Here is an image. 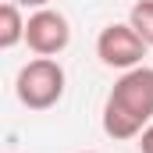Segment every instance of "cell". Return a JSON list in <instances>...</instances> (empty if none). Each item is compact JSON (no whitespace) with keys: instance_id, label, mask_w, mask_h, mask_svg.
I'll use <instances>...</instances> for the list:
<instances>
[{"instance_id":"obj_1","label":"cell","mask_w":153,"mask_h":153,"mask_svg":"<svg viewBox=\"0 0 153 153\" xmlns=\"http://www.w3.org/2000/svg\"><path fill=\"white\" fill-rule=\"evenodd\" d=\"M150 121H153V68L139 64L132 71H121V78L111 85L103 111H100V125L107 139L128 143V139H139Z\"/></svg>"},{"instance_id":"obj_2","label":"cell","mask_w":153,"mask_h":153,"mask_svg":"<svg viewBox=\"0 0 153 153\" xmlns=\"http://www.w3.org/2000/svg\"><path fill=\"white\" fill-rule=\"evenodd\" d=\"M68 89V75L53 57H32L29 64L18 68L14 75V96L29 111H50L61 103Z\"/></svg>"},{"instance_id":"obj_3","label":"cell","mask_w":153,"mask_h":153,"mask_svg":"<svg viewBox=\"0 0 153 153\" xmlns=\"http://www.w3.org/2000/svg\"><path fill=\"white\" fill-rule=\"evenodd\" d=\"M150 43L132 29V22H111L100 29L96 36V57L103 68H114V71H132L143 64Z\"/></svg>"},{"instance_id":"obj_4","label":"cell","mask_w":153,"mask_h":153,"mask_svg":"<svg viewBox=\"0 0 153 153\" xmlns=\"http://www.w3.org/2000/svg\"><path fill=\"white\" fill-rule=\"evenodd\" d=\"M25 43L36 57H57L71 43V22L57 7H36L25 25Z\"/></svg>"},{"instance_id":"obj_5","label":"cell","mask_w":153,"mask_h":153,"mask_svg":"<svg viewBox=\"0 0 153 153\" xmlns=\"http://www.w3.org/2000/svg\"><path fill=\"white\" fill-rule=\"evenodd\" d=\"M25 25L29 18L22 14V4L7 0L0 7V50H14L18 43H25Z\"/></svg>"},{"instance_id":"obj_6","label":"cell","mask_w":153,"mask_h":153,"mask_svg":"<svg viewBox=\"0 0 153 153\" xmlns=\"http://www.w3.org/2000/svg\"><path fill=\"white\" fill-rule=\"evenodd\" d=\"M128 22H132V29L153 46V0H135L132 11H128Z\"/></svg>"},{"instance_id":"obj_7","label":"cell","mask_w":153,"mask_h":153,"mask_svg":"<svg viewBox=\"0 0 153 153\" xmlns=\"http://www.w3.org/2000/svg\"><path fill=\"white\" fill-rule=\"evenodd\" d=\"M135 146H139V153H153V121L143 128V135L135 139Z\"/></svg>"},{"instance_id":"obj_8","label":"cell","mask_w":153,"mask_h":153,"mask_svg":"<svg viewBox=\"0 0 153 153\" xmlns=\"http://www.w3.org/2000/svg\"><path fill=\"white\" fill-rule=\"evenodd\" d=\"M14 4H22V7H29V11H36V7H50V0H14Z\"/></svg>"},{"instance_id":"obj_9","label":"cell","mask_w":153,"mask_h":153,"mask_svg":"<svg viewBox=\"0 0 153 153\" xmlns=\"http://www.w3.org/2000/svg\"><path fill=\"white\" fill-rule=\"evenodd\" d=\"M78 153H96V150H78Z\"/></svg>"}]
</instances>
